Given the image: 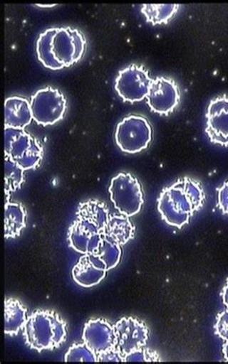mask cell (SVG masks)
<instances>
[{"instance_id": "12", "label": "cell", "mask_w": 228, "mask_h": 364, "mask_svg": "<svg viewBox=\"0 0 228 364\" xmlns=\"http://www.w3.org/2000/svg\"><path fill=\"white\" fill-rule=\"evenodd\" d=\"M82 339L98 355L117 346L114 325L103 318L89 320L85 324Z\"/></svg>"}, {"instance_id": "18", "label": "cell", "mask_w": 228, "mask_h": 364, "mask_svg": "<svg viewBox=\"0 0 228 364\" xmlns=\"http://www.w3.org/2000/svg\"><path fill=\"white\" fill-rule=\"evenodd\" d=\"M27 309L20 300L7 298L5 300V333L15 336L24 330L27 321Z\"/></svg>"}, {"instance_id": "29", "label": "cell", "mask_w": 228, "mask_h": 364, "mask_svg": "<svg viewBox=\"0 0 228 364\" xmlns=\"http://www.w3.org/2000/svg\"><path fill=\"white\" fill-rule=\"evenodd\" d=\"M222 353H224L225 360L228 361V341L225 342L222 346Z\"/></svg>"}, {"instance_id": "15", "label": "cell", "mask_w": 228, "mask_h": 364, "mask_svg": "<svg viewBox=\"0 0 228 364\" xmlns=\"http://www.w3.org/2000/svg\"><path fill=\"white\" fill-rule=\"evenodd\" d=\"M33 120L30 101L14 95L5 100V129H26Z\"/></svg>"}, {"instance_id": "10", "label": "cell", "mask_w": 228, "mask_h": 364, "mask_svg": "<svg viewBox=\"0 0 228 364\" xmlns=\"http://www.w3.org/2000/svg\"><path fill=\"white\" fill-rule=\"evenodd\" d=\"M116 333V348L123 355L144 348L148 341V328L141 320L123 317L114 325Z\"/></svg>"}, {"instance_id": "3", "label": "cell", "mask_w": 228, "mask_h": 364, "mask_svg": "<svg viewBox=\"0 0 228 364\" xmlns=\"http://www.w3.org/2000/svg\"><path fill=\"white\" fill-rule=\"evenodd\" d=\"M67 336V323L56 311L48 309H39L30 314L24 328L26 344L39 353L58 348Z\"/></svg>"}, {"instance_id": "5", "label": "cell", "mask_w": 228, "mask_h": 364, "mask_svg": "<svg viewBox=\"0 0 228 364\" xmlns=\"http://www.w3.org/2000/svg\"><path fill=\"white\" fill-rule=\"evenodd\" d=\"M109 193L113 204L120 215L131 218L141 212L144 206L145 196L141 183L128 172H120L113 178Z\"/></svg>"}, {"instance_id": "23", "label": "cell", "mask_w": 228, "mask_h": 364, "mask_svg": "<svg viewBox=\"0 0 228 364\" xmlns=\"http://www.w3.org/2000/svg\"><path fill=\"white\" fill-rule=\"evenodd\" d=\"M66 363H98V355L86 343L73 345L65 355Z\"/></svg>"}, {"instance_id": "2", "label": "cell", "mask_w": 228, "mask_h": 364, "mask_svg": "<svg viewBox=\"0 0 228 364\" xmlns=\"http://www.w3.org/2000/svg\"><path fill=\"white\" fill-rule=\"evenodd\" d=\"M204 201L205 193L200 182L184 177L161 191L157 209L167 225L181 229L202 209Z\"/></svg>"}, {"instance_id": "17", "label": "cell", "mask_w": 228, "mask_h": 364, "mask_svg": "<svg viewBox=\"0 0 228 364\" xmlns=\"http://www.w3.org/2000/svg\"><path fill=\"white\" fill-rule=\"evenodd\" d=\"M27 213L23 204L8 201L5 204V237L16 239L20 237L26 227Z\"/></svg>"}, {"instance_id": "8", "label": "cell", "mask_w": 228, "mask_h": 364, "mask_svg": "<svg viewBox=\"0 0 228 364\" xmlns=\"http://www.w3.org/2000/svg\"><path fill=\"white\" fill-rule=\"evenodd\" d=\"M152 80L144 65L131 64L119 71L115 90L125 102L134 104L147 97Z\"/></svg>"}, {"instance_id": "26", "label": "cell", "mask_w": 228, "mask_h": 364, "mask_svg": "<svg viewBox=\"0 0 228 364\" xmlns=\"http://www.w3.org/2000/svg\"><path fill=\"white\" fill-rule=\"evenodd\" d=\"M218 206L224 215H228V180L218 188Z\"/></svg>"}, {"instance_id": "6", "label": "cell", "mask_w": 228, "mask_h": 364, "mask_svg": "<svg viewBox=\"0 0 228 364\" xmlns=\"http://www.w3.org/2000/svg\"><path fill=\"white\" fill-rule=\"evenodd\" d=\"M153 129L145 117L130 114L117 125L115 141L118 147L128 154H136L147 149L152 141Z\"/></svg>"}, {"instance_id": "19", "label": "cell", "mask_w": 228, "mask_h": 364, "mask_svg": "<svg viewBox=\"0 0 228 364\" xmlns=\"http://www.w3.org/2000/svg\"><path fill=\"white\" fill-rule=\"evenodd\" d=\"M104 234L120 245H125L135 235V227L128 216L120 213H111Z\"/></svg>"}, {"instance_id": "21", "label": "cell", "mask_w": 228, "mask_h": 364, "mask_svg": "<svg viewBox=\"0 0 228 364\" xmlns=\"http://www.w3.org/2000/svg\"><path fill=\"white\" fill-rule=\"evenodd\" d=\"M95 255L103 259L104 264H106L107 269L111 270L120 264L123 255L122 245L103 234V240H101L100 247Z\"/></svg>"}, {"instance_id": "24", "label": "cell", "mask_w": 228, "mask_h": 364, "mask_svg": "<svg viewBox=\"0 0 228 364\" xmlns=\"http://www.w3.org/2000/svg\"><path fill=\"white\" fill-rule=\"evenodd\" d=\"M158 355L155 352L150 351V350L142 348L126 355L125 357V363H133V361H145V363H150V361H158Z\"/></svg>"}, {"instance_id": "20", "label": "cell", "mask_w": 228, "mask_h": 364, "mask_svg": "<svg viewBox=\"0 0 228 364\" xmlns=\"http://www.w3.org/2000/svg\"><path fill=\"white\" fill-rule=\"evenodd\" d=\"M178 4H144L142 5L141 12L144 14L147 23L152 26L167 24L180 10Z\"/></svg>"}, {"instance_id": "25", "label": "cell", "mask_w": 228, "mask_h": 364, "mask_svg": "<svg viewBox=\"0 0 228 364\" xmlns=\"http://www.w3.org/2000/svg\"><path fill=\"white\" fill-rule=\"evenodd\" d=\"M215 333L224 342L228 341V309L217 316Z\"/></svg>"}, {"instance_id": "28", "label": "cell", "mask_w": 228, "mask_h": 364, "mask_svg": "<svg viewBox=\"0 0 228 364\" xmlns=\"http://www.w3.org/2000/svg\"><path fill=\"white\" fill-rule=\"evenodd\" d=\"M221 296L222 303H224V305L228 309V281L222 290Z\"/></svg>"}, {"instance_id": "16", "label": "cell", "mask_w": 228, "mask_h": 364, "mask_svg": "<svg viewBox=\"0 0 228 364\" xmlns=\"http://www.w3.org/2000/svg\"><path fill=\"white\" fill-rule=\"evenodd\" d=\"M103 234H90L73 221L68 229V240L71 247L78 253L95 254L103 240Z\"/></svg>"}, {"instance_id": "14", "label": "cell", "mask_w": 228, "mask_h": 364, "mask_svg": "<svg viewBox=\"0 0 228 364\" xmlns=\"http://www.w3.org/2000/svg\"><path fill=\"white\" fill-rule=\"evenodd\" d=\"M106 264L95 254L83 255L73 269V281L81 287H92L106 277Z\"/></svg>"}, {"instance_id": "22", "label": "cell", "mask_w": 228, "mask_h": 364, "mask_svg": "<svg viewBox=\"0 0 228 364\" xmlns=\"http://www.w3.org/2000/svg\"><path fill=\"white\" fill-rule=\"evenodd\" d=\"M24 171L16 163L5 158V196L6 202L10 201L11 194L23 187L26 177Z\"/></svg>"}, {"instance_id": "1", "label": "cell", "mask_w": 228, "mask_h": 364, "mask_svg": "<svg viewBox=\"0 0 228 364\" xmlns=\"http://www.w3.org/2000/svg\"><path fill=\"white\" fill-rule=\"evenodd\" d=\"M87 49L84 33L71 26L51 27L41 33L36 42V54L43 67L59 70L76 65Z\"/></svg>"}, {"instance_id": "11", "label": "cell", "mask_w": 228, "mask_h": 364, "mask_svg": "<svg viewBox=\"0 0 228 364\" xmlns=\"http://www.w3.org/2000/svg\"><path fill=\"white\" fill-rule=\"evenodd\" d=\"M205 132L212 144L228 147V95H219L209 102Z\"/></svg>"}, {"instance_id": "9", "label": "cell", "mask_w": 228, "mask_h": 364, "mask_svg": "<svg viewBox=\"0 0 228 364\" xmlns=\"http://www.w3.org/2000/svg\"><path fill=\"white\" fill-rule=\"evenodd\" d=\"M181 100L180 90L172 78L156 77L150 85L147 103L150 111L160 116L174 113Z\"/></svg>"}, {"instance_id": "13", "label": "cell", "mask_w": 228, "mask_h": 364, "mask_svg": "<svg viewBox=\"0 0 228 364\" xmlns=\"http://www.w3.org/2000/svg\"><path fill=\"white\" fill-rule=\"evenodd\" d=\"M108 207L100 200L90 199L79 204L74 223L92 235L105 232L110 218Z\"/></svg>"}, {"instance_id": "7", "label": "cell", "mask_w": 228, "mask_h": 364, "mask_svg": "<svg viewBox=\"0 0 228 364\" xmlns=\"http://www.w3.org/2000/svg\"><path fill=\"white\" fill-rule=\"evenodd\" d=\"M33 120L42 126L56 124L64 119L68 101L58 89L46 87L38 90L30 98Z\"/></svg>"}, {"instance_id": "27", "label": "cell", "mask_w": 228, "mask_h": 364, "mask_svg": "<svg viewBox=\"0 0 228 364\" xmlns=\"http://www.w3.org/2000/svg\"><path fill=\"white\" fill-rule=\"evenodd\" d=\"M123 355L117 348L98 355V363H123Z\"/></svg>"}, {"instance_id": "4", "label": "cell", "mask_w": 228, "mask_h": 364, "mask_svg": "<svg viewBox=\"0 0 228 364\" xmlns=\"http://www.w3.org/2000/svg\"><path fill=\"white\" fill-rule=\"evenodd\" d=\"M5 158L24 171L39 168L43 159L41 142L26 129H5Z\"/></svg>"}]
</instances>
